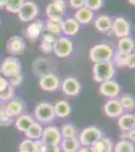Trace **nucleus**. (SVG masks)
<instances>
[{
    "label": "nucleus",
    "mask_w": 135,
    "mask_h": 152,
    "mask_svg": "<svg viewBox=\"0 0 135 152\" xmlns=\"http://www.w3.org/2000/svg\"><path fill=\"white\" fill-rule=\"evenodd\" d=\"M115 66L112 61L95 63L93 67V78L96 82L102 83L110 80L115 75Z\"/></svg>",
    "instance_id": "f257e3e1"
},
{
    "label": "nucleus",
    "mask_w": 135,
    "mask_h": 152,
    "mask_svg": "<svg viewBox=\"0 0 135 152\" xmlns=\"http://www.w3.org/2000/svg\"><path fill=\"white\" fill-rule=\"evenodd\" d=\"M114 53L113 48L108 44H97L91 48L89 57L90 60L94 63L107 62V61H112Z\"/></svg>",
    "instance_id": "f03ea898"
},
{
    "label": "nucleus",
    "mask_w": 135,
    "mask_h": 152,
    "mask_svg": "<svg viewBox=\"0 0 135 152\" xmlns=\"http://www.w3.org/2000/svg\"><path fill=\"white\" fill-rule=\"evenodd\" d=\"M34 118L41 124H48L56 118L53 105L46 102H41L34 109Z\"/></svg>",
    "instance_id": "7ed1b4c3"
},
{
    "label": "nucleus",
    "mask_w": 135,
    "mask_h": 152,
    "mask_svg": "<svg viewBox=\"0 0 135 152\" xmlns=\"http://www.w3.org/2000/svg\"><path fill=\"white\" fill-rule=\"evenodd\" d=\"M53 51L58 58H67L74 51L73 42L67 37H58L53 44Z\"/></svg>",
    "instance_id": "20e7f679"
},
{
    "label": "nucleus",
    "mask_w": 135,
    "mask_h": 152,
    "mask_svg": "<svg viewBox=\"0 0 135 152\" xmlns=\"http://www.w3.org/2000/svg\"><path fill=\"white\" fill-rule=\"evenodd\" d=\"M66 6H67L66 0H53L46 6V16L51 20L62 21L66 13Z\"/></svg>",
    "instance_id": "39448f33"
},
{
    "label": "nucleus",
    "mask_w": 135,
    "mask_h": 152,
    "mask_svg": "<svg viewBox=\"0 0 135 152\" xmlns=\"http://www.w3.org/2000/svg\"><path fill=\"white\" fill-rule=\"evenodd\" d=\"M102 137L103 133L101 130L95 126H90L81 132L79 142L82 146H93Z\"/></svg>",
    "instance_id": "423d86ee"
},
{
    "label": "nucleus",
    "mask_w": 135,
    "mask_h": 152,
    "mask_svg": "<svg viewBox=\"0 0 135 152\" xmlns=\"http://www.w3.org/2000/svg\"><path fill=\"white\" fill-rule=\"evenodd\" d=\"M0 71L2 73V76L5 78L19 74V73H21L20 61L14 57H7L2 63Z\"/></svg>",
    "instance_id": "0eeeda50"
},
{
    "label": "nucleus",
    "mask_w": 135,
    "mask_h": 152,
    "mask_svg": "<svg viewBox=\"0 0 135 152\" xmlns=\"http://www.w3.org/2000/svg\"><path fill=\"white\" fill-rule=\"evenodd\" d=\"M62 135L61 131L56 126H48L43 129V135H41L40 140L48 146L51 145H60L62 141Z\"/></svg>",
    "instance_id": "6e6552de"
},
{
    "label": "nucleus",
    "mask_w": 135,
    "mask_h": 152,
    "mask_svg": "<svg viewBox=\"0 0 135 152\" xmlns=\"http://www.w3.org/2000/svg\"><path fill=\"white\" fill-rule=\"evenodd\" d=\"M111 31L117 38L121 39L125 38V37H129L130 33H131V24L127 19H125L122 16H118L113 19Z\"/></svg>",
    "instance_id": "1a4fd4ad"
},
{
    "label": "nucleus",
    "mask_w": 135,
    "mask_h": 152,
    "mask_svg": "<svg viewBox=\"0 0 135 152\" xmlns=\"http://www.w3.org/2000/svg\"><path fill=\"white\" fill-rule=\"evenodd\" d=\"M17 14L21 21H24V23L32 21L38 14V7L33 1H24L23 5L21 6L20 10Z\"/></svg>",
    "instance_id": "9d476101"
},
{
    "label": "nucleus",
    "mask_w": 135,
    "mask_h": 152,
    "mask_svg": "<svg viewBox=\"0 0 135 152\" xmlns=\"http://www.w3.org/2000/svg\"><path fill=\"white\" fill-rule=\"evenodd\" d=\"M113 64L119 68L128 67L130 69H134L135 67V55L134 53L126 54L117 51L113 55Z\"/></svg>",
    "instance_id": "9b49d317"
},
{
    "label": "nucleus",
    "mask_w": 135,
    "mask_h": 152,
    "mask_svg": "<svg viewBox=\"0 0 135 152\" xmlns=\"http://www.w3.org/2000/svg\"><path fill=\"white\" fill-rule=\"evenodd\" d=\"M100 94L109 99H115L121 91L119 83L113 79L100 83Z\"/></svg>",
    "instance_id": "f8f14e48"
},
{
    "label": "nucleus",
    "mask_w": 135,
    "mask_h": 152,
    "mask_svg": "<svg viewBox=\"0 0 135 152\" xmlns=\"http://www.w3.org/2000/svg\"><path fill=\"white\" fill-rule=\"evenodd\" d=\"M40 86L45 91H55L60 87V79L53 73H48L40 76Z\"/></svg>",
    "instance_id": "ddd939ff"
},
{
    "label": "nucleus",
    "mask_w": 135,
    "mask_h": 152,
    "mask_svg": "<svg viewBox=\"0 0 135 152\" xmlns=\"http://www.w3.org/2000/svg\"><path fill=\"white\" fill-rule=\"evenodd\" d=\"M6 111L11 118H17L26 111V104L20 99H12L5 104Z\"/></svg>",
    "instance_id": "4468645a"
},
{
    "label": "nucleus",
    "mask_w": 135,
    "mask_h": 152,
    "mask_svg": "<svg viewBox=\"0 0 135 152\" xmlns=\"http://www.w3.org/2000/svg\"><path fill=\"white\" fill-rule=\"evenodd\" d=\"M25 42L21 37L19 36H13L11 37L10 39L7 42V45H6V49H7V52L11 55H21L23 54L24 50H25Z\"/></svg>",
    "instance_id": "2eb2a0df"
},
{
    "label": "nucleus",
    "mask_w": 135,
    "mask_h": 152,
    "mask_svg": "<svg viewBox=\"0 0 135 152\" xmlns=\"http://www.w3.org/2000/svg\"><path fill=\"white\" fill-rule=\"evenodd\" d=\"M62 90L65 94L75 96L81 91V83L75 77H67L62 83Z\"/></svg>",
    "instance_id": "dca6fc26"
},
{
    "label": "nucleus",
    "mask_w": 135,
    "mask_h": 152,
    "mask_svg": "<svg viewBox=\"0 0 135 152\" xmlns=\"http://www.w3.org/2000/svg\"><path fill=\"white\" fill-rule=\"evenodd\" d=\"M104 113L109 118H119L124 113V110L119 99H110L104 105Z\"/></svg>",
    "instance_id": "f3484780"
},
{
    "label": "nucleus",
    "mask_w": 135,
    "mask_h": 152,
    "mask_svg": "<svg viewBox=\"0 0 135 152\" xmlns=\"http://www.w3.org/2000/svg\"><path fill=\"white\" fill-rule=\"evenodd\" d=\"M45 28V23L40 19H36L33 20L32 23L28 24V26L26 28L25 31V36L28 40L30 41H35L36 39H38V37L41 35L43 29Z\"/></svg>",
    "instance_id": "a211bd4d"
},
{
    "label": "nucleus",
    "mask_w": 135,
    "mask_h": 152,
    "mask_svg": "<svg viewBox=\"0 0 135 152\" xmlns=\"http://www.w3.org/2000/svg\"><path fill=\"white\" fill-rule=\"evenodd\" d=\"M62 24V33L66 36H75L80 29V23L74 18H68L61 21Z\"/></svg>",
    "instance_id": "6ab92c4d"
},
{
    "label": "nucleus",
    "mask_w": 135,
    "mask_h": 152,
    "mask_svg": "<svg viewBox=\"0 0 135 152\" xmlns=\"http://www.w3.org/2000/svg\"><path fill=\"white\" fill-rule=\"evenodd\" d=\"M118 126L122 132H127L134 129L135 127V117L132 114H122L118 118Z\"/></svg>",
    "instance_id": "aec40b11"
},
{
    "label": "nucleus",
    "mask_w": 135,
    "mask_h": 152,
    "mask_svg": "<svg viewBox=\"0 0 135 152\" xmlns=\"http://www.w3.org/2000/svg\"><path fill=\"white\" fill-rule=\"evenodd\" d=\"M43 126H41V124L38 123V122H33V123L29 126V128L24 132V135H25L26 139L36 141V140H40L41 135H43Z\"/></svg>",
    "instance_id": "412c9836"
},
{
    "label": "nucleus",
    "mask_w": 135,
    "mask_h": 152,
    "mask_svg": "<svg viewBox=\"0 0 135 152\" xmlns=\"http://www.w3.org/2000/svg\"><path fill=\"white\" fill-rule=\"evenodd\" d=\"M93 18H94V12L84 6L76 11L74 18L80 24H88L93 20Z\"/></svg>",
    "instance_id": "4be33fe9"
},
{
    "label": "nucleus",
    "mask_w": 135,
    "mask_h": 152,
    "mask_svg": "<svg viewBox=\"0 0 135 152\" xmlns=\"http://www.w3.org/2000/svg\"><path fill=\"white\" fill-rule=\"evenodd\" d=\"M53 111H55L56 117L58 118H67L71 114L72 107L67 100H58L53 104Z\"/></svg>",
    "instance_id": "5701e85b"
},
{
    "label": "nucleus",
    "mask_w": 135,
    "mask_h": 152,
    "mask_svg": "<svg viewBox=\"0 0 135 152\" xmlns=\"http://www.w3.org/2000/svg\"><path fill=\"white\" fill-rule=\"evenodd\" d=\"M113 19L108 15H99L95 19V28L100 33H107L111 31Z\"/></svg>",
    "instance_id": "b1692460"
},
{
    "label": "nucleus",
    "mask_w": 135,
    "mask_h": 152,
    "mask_svg": "<svg viewBox=\"0 0 135 152\" xmlns=\"http://www.w3.org/2000/svg\"><path fill=\"white\" fill-rule=\"evenodd\" d=\"M61 148L64 152H77L81 147L79 139L77 137L65 138L61 141Z\"/></svg>",
    "instance_id": "393cba45"
},
{
    "label": "nucleus",
    "mask_w": 135,
    "mask_h": 152,
    "mask_svg": "<svg viewBox=\"0 0 135 152\" xmlns=\"http://www.w3.org/2000/svg\"><path fill=\"white\" fill-rule=\"evenodd\" d=\"M33 122H34V119L31 115L22 114L21 116L17 117V119L15 120V127L19 132L24 133Z\"/></svg>",
    "instance_id": "a878e982"
},
{
    "label": "nucleus",
    "mask_w": 135,
    "mask_h": 152,
    "mask_svg": "<svg viewBox=\"0 0 135 152\" xmlns=\"http://www.w3.org/2000/svg\"><path fill=\"white\" fill-rule=\"evenodd\" d=\"M92 147L95 152H113L114 150V144L112 140L106 137L99 139Z\"/></svg>",
    "instance_id": "bb28decb"
},
{
    "label": "nucleus",
    "mask_w": 135,
    "mask_h": 152,
    "mask_svg": "<svg viewBox=\"0 0 135 152\" xmlns=\"http://www.w3.org/2000/svg\"><path fill=\"white\" fill-rule=\"evenodd\" d=\"M134 50V41L130 37L121 38L118 42V51L126 54L132 53Z\"/></svg>",
    "instance_id": "cd10ccee"
},
{
    "label": "nucleus",
    "mask_w": 135,
    "mask_h": 152,
    "mask_svg": "<svg viewBox=\"0 0 135 152\" xmlns=\"http://www.w3.org/2000/svg\"><path fill=\"white\" fill-rule=\"evenodd\" d=\"M113 152H134V145L132 142L121 139L114 145Z\"/></svg>",
    "instance_id": "c85d7f7f"
},
{
    "label": "nucleus",
    "mask_w": 135,
    "mask_h": 152,
    "mask_svg": "<svg viewBox=\"0 0 135 152\" xmlns=\"http://www.w3.org/2000/svg\"><path fill=\"white\" fill-rule=\"evenodd\" d=\"M45 28L48 31V33H50L53 36H58L62 33V24H61V21L48 19L45 23Z\"/></svg>",
    "instance_id": "c756f323"
},
{
    "label": "nucleus",
    "mask_w": 135,
    "mask_h": 152,
    "mask_svg": "<svg viewBox=\"0 0 135 152\" xmlns=\"http://www.w3.org/2000/svg\"><path fill=\"white\" fill-rule=\"evenodd\" d=\"M24 0H5V9L11 13H18L21 6L23 5Z\"/></svg>",
    "instance_id": "7c9ffc66"
},
{
    "label": "nucleus",
    "mask_w": 135,
    "mask_h": 152,
    "mask_svg": "<svg viewBox=\"0 0 135 152\" xmlns=\"http://www.w3.org/2000/svg\"><path fill=\"white\" fill-rule=\"evenodd\" d=\"M12 123H13V118L8 115L5 104H0V126H9Z\"/></svg>",
    "instance_id": "2f4dec72"
},
{
    "label": "nucleus",
    "mask_w": 135,
    "mask_h": 152,
    "mask_svg": "<svg viewBox=\"0 0 135 152\" xmlns=\"http://www.w3.org/2000/svg\"><path fill=\"white\" fill-rule=\"evenodd\" d=\"M61 131V135H62V138H72V137H76V134H77V131H76V128L73 124L68 123L65 124L62 126V129Z\"/></svg>",
    "instance_id": "473e14b6"
},
{
    "label": "nucleus",
    "mask_w": 135,
    "mask_h": 152,
    "mask_svg": "<svg viewBox=\"0 0 135 152\" xmlns=\"http://www.w3.org/2000/svg\"><path fill=\"white\" fill-rule=\"evenodd\" d=\"M119 102H120V104H121L122 107H123V110H126V111H131L135 107L134 97L132 96L131 94H124L123 96L119 99Z\"/></svg>",
    "instance_id": "72a5a7b5"
},
{
    "label": "nucleus",
    "mask_w": 135,
    "mask_h": 152,
    "mask_svg": "<svg viewBox=\"0 0 135 152\" xmlns=\"http://www.w3.org/2000/svg\"><path fill=\"white\" fill-rule=\"evenodd\" d=\"M12 99H14V87L8 85L3 91L0 92V99L3 102H9Z\"/></svg>",
    "instance_id": "f704fd0d"
},
{
    "label": "nucleus",
    "mask_w": 135,
    "mask_h": 152,
    "mask_svg": "<svg viewBox=\"0 0 135 152\" xmlns=\"http://www.w3.org/2000/svg\"><path fill=\"white\" fill-rule=\"evenodd\" d=\"M103 5V0H85L84 6L93 12L99 10Z\"/></svg>",
    "instance_id": "c9c22d12"
},
{
    "label": "nucleus",
    "mask_w": 135,
    "mask_h": 152,
    "mask_svg": "<svg viewBox=\"0 0 135 152\" xmlns=\"http://www.w3.org/2000/svg\"><path fill=\"white\" fill-rule=\"evenodd\" d=\"M33 143L34 141L25 139L19 145V151L21 152H33Z\"/></svg>",
    "instance_id": "e433bc0d"
},
{
    "label": "nucleus",
    "mask_w": 135,
    "mask_h": 152,
    "mask_svg": "<svg viewBox=\"0 0 135 152\" xmlns=\"http://www.w3.org/2000/svg\"><path fill=\"white\" fill-rule=\"evenodd\" d=\"M7 81H8V84L12 87H16L18 85H20V83L22 82V74L19 73V74L10 76V77L6 78Z\"/></svg>",
    "instance_id": "4c0bfd02"
},
{
    "label": "nucleus",
    "mask_w": 135,
    "mask_h": 152,
    "mask_svg": "<svg viewBox=\"0 0 135 152\" xmlns=\"http://www.w3.org/2000/svg\"><path fill=\"white\" fill-rule=\"evenodd\" d=\"M46 147L48 145H45L41 140H36L33 143V152H45Z\"/></svg>",
    "instance_id": "58836bf2"
},
{
    "label": "nucleus",
    "mask_w": 135,
    "mask_h": 152,
    "mask_svg": "<svg viewBox=\"0 0 135 152\" xmlns=\"http://www.w3.org/2000/svg\"><path fill=\"white\" fill-rule=\"evenodd\" d=\"M121 138L124 139V140H128L133 143L135 141V130L132 129L127 132H123V134L121 135Z\"/></svg>",
    "instance_id": "ea45409f"
},
{
    "label": "nucleus",
    "mask_w": 135,
    "mask_h": 152,
    "mask_svg": "<svg viewBox=\"0 0 135 152\" xmlns=\"http://www.w3.org/2000/svg\"><path fill=\"white\" fill-rule=\"evenodd\" d=\"M40 50L45 54H51L53 52V44L46 43V42H43L40 43Z\"/></svg>",
    "instance_id": "a19ab883"
},
{
    "label": "nucleus",
    "mask_w": 135,
    "mask_h": 152,
    "mask_svg": "<svg viewBox=\"0 0 135 152\" xmlns=\"http://www.w3.org/2000/svg\"><path fill=\"white\" fill-rule=\"evenodd\" d=\"M70 2V5L71 7L75 9H80L82 7H84V3H85V0H69Z\"/></svg>",
    "instance_id": "79ce46f5"
},
{
    "label": "nucleus",
    "mask_w": 135,
    "mask_h": 152,
    "mask_svg": "<svg viewBox=\"0 0 135 152\" xmlns=\"http://www.w3.org/2000/svg\"><path fill=\"white\" fill-rule=\"evenodd\" d=\"M41 39H43V42H46V43H50V44H53L56 41V37L53 35H51L50 33H46V34H43V37H41Z\"/></svg>",
    "instance_id": "37998d69"
},
{
    "label": "nucleus",
    "mask_w": 135,
    "mask_h": 152,
    "mask_svg": "<svg viewBox=\"0 0 135 152\" xmlns=\"http://www.w3.org/2000/svg\"><path fill=\"white\" fill-rule=\"evenodd\" d=\"M8 85L9 84H8V81H7L6 78L3 77V76H0V92L3 91Z\"/></svg>",
    "instance_id": "c03bdc74"
},
{
    "label": "nucleus",
    "mask_w": 135,
    "mask_h": 152,
    "mask_svg": "<svg viewBox=\"0 0 135 152\" xmlns=\"http://www.w3.org/2000/svg\"><path fill=\"white\" fill-rule=\"evenodd\" d=\"M45 152H61V148L58 147V145H51L46 147Z\"/></svg>",
    "instance_id": "a18cd8bd"
},
{
    "label": "nucleus",
    "mask_w": 135,
    "mask_h": 152,
    "mask_svg": "<svg viewBox=\"0 0 135 152\" xmlns=\"http://www.w3.org/2000/svg\"><path fill=\"white\" fill-rule=\"evenodd\" d=\"M77 152H95L92 146H83L80 147Z\"/></svg>",
    "instance_id": "49530a36"
},
{
    "label": "nucleus",
    "mask_w": 135,
    "mask_h": 152,
    "mask_svg": "<svg viewBox=\"0 0 135 152\" xmlns=\"http://www.w3.org/2000/svg\"><path fill=\"white\" fill-rule=\"evenodd\" d=\"M5 6V0H0V9L4 8Z\"/></svg>",
    "instance_id": "de8ad7c7"
},
{
    "label": "nucleus",
    "mask_w": 135,
    "mask_h": 152,
    "mask_svg": "<svg viewBox=\"0 0 135 152\" xmlns=\"http://www.w3.org/2000/svg\"><path fill=\"white\" fill-rule=\"evenodd\" d=\"M128 2L130 4H131V5H135V0H128Z\"/></svg>",
    "instance_id": "09e8293b"
},
{
    "label": "nucleus",
    "mask_w": 135,
    "mask_h": 152,
    "mask_svg": "<svg viewBox=\"0 0 135 152\" xmlns=\"http://www.w3.org/2000/svg\"><path fill=\"white\" fill-rule=\"evenodd\" d=\"M0 76H2V73H1V71H0Z\"/></svg>",
    "instance_id": "8fccbe9b"
},
{
    "label": "nucleus",
    "mask_w": 135,
    "mask_h": 152,
    "mask_svg": "<svg viewBox=\"0 0 135 152\" xmlns=\"http://www.w3.org/2000/svg\"><path fill=\"white\" fill-rule=\"evenodd\" d=\"M18 152H21V151H18Z\"/></svg>",
    "instance_id": "3c124183"
},
{
    "label": "nucleus",
    "mask_w": 135,
    "mask_h": 152,
    "mask_svg": "<svg viewBox=\"0 0 135 152\" xmlns=\"http://www.w3.org/2000/svg\"><path fill=\"white\" fill-rule=\"evenodd\" d=\"M0 23H1V20H0Z\"/></svg>",
    "instance_id": "603ef678"
}]
</instances>
